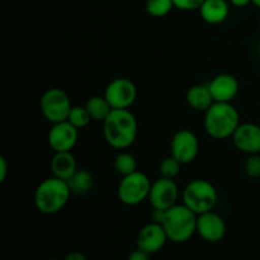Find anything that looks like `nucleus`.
<instances>
[{"label": "nucleus", "mask_w": 260, "mask_h": 260, "mask_svg": "<svg viewBox=\"0 0 260 260\" xmlns=\"http://www.w3.org/2000/svg\"><path fill=\"white\" fill-rule=\"evenodd\" d=\"M137 132L139 123L129 109H113L103 122L104 140L113 149H128L136 141Z\"/></svg>", "instance_id": "1"}, {"label": "nucleus", "mask_w": 260, "mask_h": 260, "mask_svg": "<svg viewBox=\"0 0 260 260\" xmlns=\"http://www.w3.org/2000/svg\"><path fill=\"white\" fill-rule=\"evenodd\" d=\"M203 126L213 140L231 139L240 126V114L231 103L215 102L205 112Z\"/></svg>", "instance_id": "2"}, {"label": "nucleus", "mask_w": 260, "mask_h": 260, "mask_svg": "<svg viewBox=\"0 0 260 260\" xmlns=\"http://www.w3.org/2000/svg\"><path fill=\"white\" fill-rule=\"evenodd\" d=\"M71 194L73 193L66 180L50 177L42 180L36 188L35 206L43 215H56L65 208Z\"/></svg>", "instance_id": "3"}, {"label": "nucleus", "mask_w": 260, "mask_h": 260, "mask_svg": "<svg viewBox=\"0 0 260 260\" xmlns=\"http://www.w3.org/2000/svg\"><path fill=\"white\" fill-rule=\"evenodd\" d=\"M197 217L185 205H175L165 211L162 228L173 243H185L197 233Z\"/></svg>", "instance_id": "4"}, {"label": "nucleus", "mask_w": 260, "mask_h": 260, "mask_svg": "<svg viewBox=\"0 0 260 260\" xmlns=\"http://www.w3.org/2000/svg\"><path fill=\"white\" fill-rule=\"evenodd\" d=\"M217 190L215 185L206 179H194L185 185L183 190V205L196 215L213 211L217 205Z\"/></svg>", "instance_id": "5"}, {"label": "nucleus", "mask_w": 260, "mask_h": 260, "mask_svg": "<svg viewBox=\"0 0 260 260\" xmlns=\"http://www.w3.org/2000/svg\"><path fill=\"white\" fill-rule=\"evenodd\" d=\"M152 182L145 173L136 170L135 173L122 177L117 188L119 202L126 206H137L149 200Z\"/></svg>", "instance_id": "6"}, {"label": "nucleus", "mask_w": 260, "mask_h": 260, "mask_svg": "<svg viewBox=\"0 0 260 260\" xmlns=\"http://www.w3.org/2000/svg\"><path fill=\"white\" fill-rule=\"evenodd\" d=\"M41 113L50 123L68 121L73 104L68 94L58 88H51L41 96Z\"/></svg>", "instance_id": "7"}, {"label": "nucleus", "mask_w": 260, "mask_h": 260, "mask_svg": "<svg viewBox=\"0 0 260 260\" xmlns=\"http://www.w3.org/2000/svg\"><path fill=\"white\" fill-rule=\"evenodd\" d=\"M103 95L113 109H129L136 102L137 88L129 79L117 78L106 86Z\"/></svg>", "instance_id": "8"}, {"label": "nucleus", "mask_w": 260, "mask_h": 260, "mask_svg": "<svg viewBox=\"0 0 260 260\" xmlns=\"http://www.w3.org/2000/svg\"><path fill=\"white\" fill-rule=\"evenodd\" d=\"M200 151V141L194 132L183 128L175 132L170 141V155L183 165L190 164L196 160Z\"/></svg>", "instance_id": "9"}, {"label": "nucleus", "mask_w": 260, "mask_h": 260, "mask_svg": "<svg viewBox=\"0 0 260 260\" xmlns=\"http://www.w3.org/2000/svg\"><path fill=\"white\" fill-rule=\"evenodd\" d=\"M178 198H179V188L175 180L160 177L152 183L147 201L152 208L167 211L177 205Z\"/></svg>", "instance_id": "10"}, {"label": "nucleus", "mask_w": 260, "mask_h": 260, "mask_svg": "<svg viewBox=\"0 0 260 260\" xmlns=\"http://www.w3.org/2000/svg\"><path fill=\"white\" fill-rule=\"evenodd\" d=\"M79 139V129L69 121L53 123L48 132V146L53 152L71 151Z\"/></svg>", "instance_id": "11"}, {"label": "nucleus", "mask_w": 260, "mask_h": 260, "mask_svg": "<svg viewBox=\"0 0 260 260\" xmlns=\"http://www.w3.org/2000/svg\"><path fill=\"white\" fill-rule=\"evenodd\" d=\"M168 240L169 239L162 225L151 221L140 230L137 235V248L147 254H155L164 248Z\"/></svg>", "instance_id": "12"}, {"label": "nucleus", "mask_w": 260, "mask_h": 260, "mask_svg": "<svg viewBox=\"0 0 260 260\" xmlns=\"http://www.w3.org/2000/svg\"><path fill=\"white\" fill-rule=\"evenodd\" d=\"M197 234L208 243H217L222 240L226 234L225 221L213 211L198 215Z\"/></svg>", "instance_id": "13"}, {"label": "nucleus", "mask_w": 260, "mask_h": 260, "mask_svg": "<svg viewBox=\"0 0 260 260\" xmlns=\"http://www.w3.org/2000/svg\"><path fill=\"white\" fill-rule=\"evenodd\" d=\"M231 139L239 151L246 155L260 154V126L258 124L240 123Z\"/></svg>", "instance_id": "14"}, {"label": "nucleus", "mask_w": 260, "mask_h": 260, "mask_svg": "<svg viewBox=\"0 0 260 260\" xmlns=\"http://www.w3.org/2000/svg\"><path fill=\"white\" fill-rule=\"evenodd\" d=\"M211 94L215 102H225L231 103L239 93V81L231 74H220L215 76L208 84Z\"/></svg>", "instance_id": "15"}, {"label": "nucleus", "mask_w": 260, "mask_h": 260, "mask_svg": "<svg viewBox=\"0 0 260 260\" xmlns=\"http://www.w3.org/2000/svg\"><path fill=\"white\" fill-rule=\"evenodd\" d=\"M50 169L51 173H52V177L68 182L75 174L79 168L75 156L71 154V151H63L53 152V156L50 162Z\"/></svg>", "instance_id": "16"}, {"label": "nucleus", "mask_w": 260, "mask_h": 260, "mask_svg": "<svg viewBox=\"0 0 260 260\" xmlns=\"http://www.w3.org/2000/svg\"><path fill=\"white\" fill-rule=\"evenodd\" d=\"M200 14L208 24H221L230 14V3L228 0H205Z\"/></svg>", "instance_id": "17"}, {"label": "nucleus", "mask_w": 260, "mask_h": 260, "mask_svg": "<svg viewBox=\"0 0 260 260\" xmlns=\"http://www.w3.org/2000/svg\"><path fill=\"white\" fill-rule=\"evenodd\" d=\"M187 102L190 108L198 112H206L213 103V96L207 85H193L187 91Z\"/></svg>", "instance_id": "18"}, {"label": "nucleus", "mask_w": 260, "mask_h": 260, "mask_svg": "<svg viewBox=\"0 0 260 260\" xmlns=\"http://www.w3.org/2000/svg\"><path fill=\"white\" fill-rule=\"evenodd\" d=\"M85 108L88 109L89 114H90L91 119L95 122H102L103 123L104 119L109 116L113 108L104 95H93L86 101Z\"/></svg>", "instance_id": "19"}, {"label": "nucleus", "mask_w": 260, "mask_h": 260, "mask_svg": "<svg viewBox=\"0 0 260 260\" xmlns=\"http://www.w3.org/2000/svg\"><path fill=\"white\" fill-rule=\"evenodd\" d=\"M73 194H86L91 190L94 185V177L89 170L78 169L75 174L68 180Z\"/></svg>", "instance_id": "20"}, {"label": "nucleus", "mask_w": 260, "mask_h": 260, "mask_svg": "<svg viewBox=\"0 0 260 260\" xmlns=\"http://www.w3.org/2000/svg\"><path fill=\"white\" fill-rule=\"evenodd\" d=\"M114 169L122 177L132 174V173H135L137 170L136 157L132 154H129V152H119L116 156V159H114Z\"/></svg>", "instance_id": "21"}, {"label": "nucleus", "mask_w": 260, "mask_h": 260, "mask_svg": "<svg viewBox=\"0 0 260 260\" xmlns=\"http://www.w3.org/2000/svg\"><path fill=\"white\" fill-rule=\"evenodd\" d=\"M146 12L154 18L167 17L174 8L173 0H146Z\"/></svg>", "instance_id": "22"}, {"label": "nucleus", "mask_w": 260, "mask_h": 260, "mask_svg": "<svg viewBox=\"0 0 260 260\" xmlns=\"http://www.w3.org/2000/svg\"><path fill=\"white\" fill-rule=\"evenodd\" d=\"M68 121L78 129H81L85 128L93 119H91L85 106H73L70 113H69Z\"/></svg>", "instance_id": "23"}, {"label": "nucleus", "mask_w": 260, "mask_h": 260, "mask_svg": "<svg viewBox=\"0 0 260 260\" xmlns=\"http://www.w3.org/2000/svg\"><path fill=\"white\" fill-rule=\"evenodd\" d=\"M182 162L178 161L174 156L170 155L169 157H165L159 165V173L160 177L169 178V179H174L178 174L180 173V168H182Z\"/></svg>", "instance_id": "24"}, {"label": "nucleus", "mask_w": 260, "mask_h": 260, "mask_svg": "<svg viewBox=\"0 0 260 260\" xmlns=\"http://www.w3.org/2000/svg\"><path fill=\"white\" fill-rule=\"evenodd\" d=\"M244 172L250 178L260 177V154L248 155V159L244 162Z\"/></svg>", "instance_id": "25"}, {"label": "nucleus", "mask_w": 260, "mask_h": 260, "mask_svg": "<svg viewBox=\"0 0 260 260\" xmlns=\"http://www.w3.org/2000/svg\"><path fill=\"white\" fill-rule=\"evenodd\" d=\"M174 8L183 10V12H192V10H200L205 0H173Z\"/></svg>", "instance_id": "26"}, {"label": "nucleus", "mask_w": 260, "mask_h": 260, "mask_svg": "<svg viewBox=\"0 0 260 260\" xmlns=\"http://www.w3.org/2000/svg\"><path fill=\"white\" fill-rule=\"evenodd\" d=\"M149 255L150 254H147L146 251H144V250H141V249L137 248L136 250H134L131 254H129L128 259L127 260H150Z\"/></svg>", "instance_id": "27"}, {"label": "nucleus", "mask_w": 260, "mask_h": 260, "mask_svg": "<svg viewBox=\"0 0 260 260\" xmlns=\"http://www.w3.org/2000/svg\"><path fill=\"white\" fill-rule=\"evenodd\" d=\"M8 161L4 156L0 157V182H4L8 175Z\"/></svg>", "instance_id": "28"}, {"label": "nucleus", "mask_w": 260, "mask_h": 260, "mask_svg": "<svg viewBox=\"0 0 260 260\" xmlns=\"http://www.w3.org/2000/svg\"><path fill=\"white\" fill-rule=\"evenodd\" d=\"M229 3L236 8H244L250 4L251 0H229Z\"/></svg>", "instance_id": "29"}, {"label": "nucleus", "mask_w": 260, "mask_h": 260, "mask_svg": "<svg viewBox=\"0 0 260 260\" xmlns=\"http://www.w3.org/2000/svg\"><path fill=\"white\" fill-rule=\"evenodd\" d=\"M65 260H86L85 255L79 251H74V253H70L68 256H66Z\"/></svg>", "instance_id": "30"}, {"label": "nucleus", "mask_w": 260, "mask_h": 260, "mask_svg": "<svg viewBox=\"0 0 260 260\" xmlns=\"http://www.w3.org/2000/svg\"><path fill=\"white\" fill-rule=\"evenodd\" d=\"M251 4H254L256 8H259L260 9V0H251Z\"/></svg>", "instance_id": "31"}, {"label": "nucleus", "mask_w": 260, "mask_h": 260, "mask_svg": "<svg viewBox=\"0 0 260 260\" xmlns=\"http://www.w3.org/2000/svg\"><path fill=\"white\" fill-rule=\"evenodd\" d=\"M48 260H57V259H48Z\"/></svg>", "instance_id": "32"}, {"label": "nucleus", "mask_w": 260, "mask_h": 260, "mask_svg": "<svg viewBox=\"0 0 260 260\" xmlns=\"http://www.w3.org/2000/svg\"><path fill=\"white\" fill-rule=\"evenodd\" d=\"M259 55H260V46H259Z\"/></svg>", "instance_id": "33"}]
</instances>
